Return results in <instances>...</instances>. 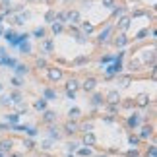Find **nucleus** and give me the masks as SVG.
Masks as SVG:
<instances>
[{"instance_id":"f257e3e1","label":"nucleus","mask_w":157,"mask_h":157,"mask_svg":"<svg viewBox=\"0 0 157 157\" xmlns=\"http://www.w3.org/2000/svg\"><path fill=\"white\" fill-rule=\"evenodd\" d=\"M105 70H107L109 76H112V74H118L120 70H122V64H120V60H117V62H112V64L109 66V68H105Z\"/></svg>"},{"instance_id":"f03ea898","label":"nucleus","mask_w":157,"mask_h":157,"mask_svg":"<svg viewBox=\"0 0 157 157\" xmlns=\"http://www.w3.org/2000/svg\"><path fill=\"white\" fill-rule=\"evenodd\" d=\"M66 21H70V23H80V12L78 10L66 12Z\"/></svg>"},{"instance_id":"7ed1b4c3","label":"nucleus","mask_w":157,"mask_h":157,"mask_svg":"<svg viewBox=\"0 0 157 157\" xmlns=\"http://www.w3.org/2000/svg\"><path fill=\"white\" fill-rule=\"evenodd\" d=\"M95 85H97V80L95 78H87L84 82V85H82V87H84L85 91H93V89H95Z\"/></svg>"},{"instance_id":"20e7f679","label":"nucleus","mask_w":157,"mask_h":157,"mask_svg":"<svg viewBox=\"0 0 157 157\" xmlns=\"http://www.w3.org/2000/svg\"><path fill=\"white\" fill-rule=\"evenodd\" d=\"M49 78H51L52 82L60 80L62 78V70H60V68H49Z\"/></svg>"},{"instance_id":"39448f33","label":"nucleus","mask_w":157,"mask_h":157,"mask_svg":"<svg viewBox=\"0 0 157 157\" xmlns=\"http://www.w3.org/2000/svg\"><path fill=\"white\" fill-rule=\"evenodd\" d=\"M112 33V27H105L103 33H99V43H105V41H109V35Z\"/></svg>"},{"instance_id":"423d86ee","label":"nucleus","mask_w":157,"mask_h":157,"mask_svg":"<svg viewBox=\"0 0 157 157\" xmlns=\"http://www.w3.org/2000/svg\"><path fill=\"white\" fill-rule=\"evenodd\" d=\"M118 27H120L122 31H124V29H128V27H130V18H128V16L120 18V20H118Z\"/></svg>"},{"instance_id":"0eeeda50","label":"nucleus","mask_w":157,"mask_h":157,"mask_svg":"<svg viewBox=\"0 0 157 157\" xmlns=\"http://www.w3.org/2000/svg\"><path fill=\"white\" fill-rule=\"evenodd\" d=\"M66 89H68V93H74L76 89H78V82H76V80H68V84H66Z\"/></svg>"},{"instance_id":"6e6552de","label":"nucleus","mask_w":157,"mask_h":157,"mask_svg":"<svg viewBox=\"0 0 157 157\" xmlns=\"http://www.w3.org/2000/svg\"><path fill=\"white\" fill-rule=\"evenodd\" d=\"M126 43H128V37H126V35H118L117 39H114V45L117 47H124Z\"/></svg>"},{"instance_id":"1a4fd4ad","label":"nucleus","mask_w":157,"mask_h":157,"mask_svg":"<svg viewBox=\"0 0 157 157\" xmlns=\"http://www.w3.org/2000/svg\"><path fill=\"white\" fill-rule=\"evenodd\" d=\"M56 99V91L54 89H45V101H52Z\"/></svg>"},{"instance_id":"9d476101","label":"nucleus","mask_w":157,"mask_h":157,"mask_svg":"<svg viewBox=\"0 0 157 157\" xmlns=\"http://www.w3.org/2000/svg\"><path fill=\"white\" fill-rule=\"evenodd\" d=\"M84 142H85L87 145H93V144H95V136H93L91 132H87V134L84 136Z\"/></svg>"},{"instance_id":"9b49d317","label":"nucleus","mask_w":157,"mask_h":157,"mask_svg":"<svg viewBox=\"0 0 157 157\" xmlns=\"http://www.w3.org/2000/svg\"><path fill=\"white\" fill-rule=\"evenodd\" d=\"M147 103H149V97H147L145 93H142V95L138 97V105H140V107H145Z\"/></svg>"},{"instance_id":"f8f14e48","label":"nucleus","mask_w":157,"mask_h":157,"mask_svg":"<svg viewBox=\"0 0 157 157\" xmlns=\"http://www.w3.org/2000/svg\"><path fill=\"white\" fill-rule=\"evenodd\" d=\"M45 107H47L45 99H37V101H35V109H37V111H45Z\"/></svg>"},{"instance_id":"ddd939ff","label":"nucleus","mask_w":157,"mask_h":157,"mask_svg":"<svg viewBox=\"0 0 157 157\" xmlns=\"http://www.w3.org/2000/svg\"><path fill=\"white\" fill-rule=\"evenodd\" d=\"M54 20H56V23H60V25H62V23L66 21V12H62V14H56V16H54Z\"/></svg>"},{"instance_id":"4468645a","label":"nucleus","mask_w":157,"mask_h":157,"mask_svg":"<svg viewBox=\"0 0 157 157\" xmlns=\"http://www.w3.org/2000/svg\"><path fill=\"white\" fill-rule=\"evenodd\" d=\"M33 35H35L37 39H43V37H45V29H43V27H37V29L33 31Z\"/></svg>"},{"instance_id":"2eb2a0df","label":"nucleus","mask_w":157,"mask_h":157,"mask_svg":"<svg viewBox=\"0 0 157 157\" xmlns=\"http://www.w3.org/2000/svg\"><path fill=\"white\" fill-rule=\"evenodd\" d=\"M10 147H12L10 142H6V140H4V142H0V151H10Z\"/></svg>"},{"instance_id":"dca6fc26","label":"nucleus","mask_w":157,"mask_h":157,"mask_svg":"<svg viewBox=\"0 0 157 157\" xmlns=\"http://www.w3.org/2000/svg\"><path fill=\"white\" fill-rule=\"evenodd\" d=\"M4 37L14 45V41H16V33H14V31H6V33H4Z\"/></svg>"},{"instance_id":"f3484780","label":"nucleus","mask_w":157,"mask_h":157,"mask_svg":"<svg viewBox=\"0 0 157 157\" xmlns=\"http://www.w3.org/2000/svg\"><path fill=\"white\" fill-rule=\"evenodd\" d=\"M16 72L18 74H27V66L25 64H16Z\"/></svg>"},{"instance_id":"a211bd4d","label":"nucleus","mask_w":157,"mask_h":157,"mask_svg":"<svg viewBox=\"0 0 157 157\" xmlns=\"http://www.w3.org/2000/svg\"><path fill=\"white\" fill-rule=\"evenodd\" d=\"M54 118H56V114H54L52 111H47L45 112V120H47V122H51V120H54Z\"/></svg>"},{"instance_id":"6ab92c4d","label":"nucleus","mask_w":157,"mask_h":157,"mask_svg":"<svg viewBox=\"0 0 157 157\" xmlns=\"http://www.w3.org/2000/svg\"><path fill=\"white\" fill-rule=\"evenodd\" d=\"M109 101L117 103V101H118V93H117V91H111V93H109Z\"/></svg>"},{"instance_id":"aec40b11","label":"nucleus","mask_w":157,"mask_h":157,"mask_svg":"<svg viewBox=\"0 0 157 157\" xmlns=\"http://www.w3.org/2000/svg\"><path fill=\"white\" fill-rule=\"evenodd\" d=\"M29 51H31V47H29V43H27V41H25V43H21V52H25V54H27Z\"/></svg>"},{"instance_id":"412c9836","label":"nucleus","mask_w":157,"mask_h":157,"mask_svg":"<svg viewBox=\"0 0 157 157\" xmlns=\"http://www.w3.org/2000/svg\"><path fill=\"white\" fill-rule=\"evenodd\" d=\"M45 20H47V21H52V20H54V12H52V10H49V12L45 14Z\"/></svg>"},{"instance_id":"4be33fe9","label":"nucleus","mask_w":157,"mask_h":157,"mask_svg":"<svg viewBox=\"0 0 157 157\" xmlns=\"http://www.w3.org/2000/svg\"><path fill=\"white\" fill-rule=\"evenodd\" d=\"M62 31V25L60 23H52V33H60Z\"/></svg>"},{"instance_id":"5701e85b","label":"nucleus","mask_w":157,"mask_h":157,"mask_svg":"<svg viewBox=\"0 0 157 157\" xmlns=\"http://www.w3.org/2000/svg\"><path fill=\"white\" fill-rule=\"evenodd\" d=\"M66 130L68 132H76V122H68V124H66Z\"/></svg>"},{"instance_id":"b1692460","label":"nucleus","mask_w":157,"mask_h":157,"mask_svg":"<svg viewBox=\"0 0 157 157\" xmlns=\"http://www.w3.org/2000/svg\"><path fill=\"white\" fill-rule=\"evenodd\" d=\"M70 117H72V118H78V117H80V109H76V107H74L72 111H70Z\"/></svg>"},{"instance_id":"393cba45","label":"nucleus","mask_w":157,"mask_h":157,"mask_svg":"<svg viewBox=\"0 0 157 157\" xmlns=\"http://www.w3.org/2000/svg\"><path fill=\"white\" fill-rule=\"evenodd\" d=\"M84 31L85 33H91L93 31V25H91V23H84Z\"/></svg>"},{"instance_id":"a878e982","label":"nucleus","mask_w":157,"mask_h":157,"mask_svg":"<svg viewBox=\"0 0 157 157\" xmlns=\"http://www.w3.org/2000/svg\"><path fill=\"white\" fill-rule=\"evenodd\" d=\"M147 136H151V128H149V126L144 128V132H142V138H147Z\"/></svg>"},{"instance_id":"bb28decb","label":"nucleus","mask_w":157,"mask_h":157,"mask_svg":"<svg viewBox=\"0 0 157 157\" xmlns=\"http://www.w3.org/2000/svg\"><path fill=\"white\" fill-rule=\"evenodd\" d=\"M99 103H103V97H101V95H95V97H93V105H99Z\"/></svg>"},{"instance_id":"cd10ccee","label":"nucleus","mask_w":157,"mask_h":157,"mask_svg":"<svg viewBox=\"0 0 157 157\" xmlns=\"http://www.w3.org/2000/svg\"><path fill=\"white\" fill-rule=\"evenodd\" d=\"M84 62H87V58L80 56V58H76V62H74V64H76V66H80V64H84Z\"/></svg>"},{"instance_id":"c85d7f7f","label":"nucleus","mask_w":157,"mask_h":157,"mask_svg":"<svg viewBox=\"0 0 157 157\" xmlns=\"http://www.w3.org/2000/svg\"><path fill=\"white\" fill-rule=\"evenodd\" d=\"M45 51H47V52L52 51V41H47V43H45Z\"/></svg>"},{"instance_id":"c756f323","label":"nucleus","mask_w":157,"mask_h":157,"mask_svg":"<svg viewBox=\"0 0 157 157\" xmlns=\"http://www.w3.org/2000/svg\"><path fill=\"white\" fill-rule=\"evenodd\" d=\"M145 35H147V29H142V31L138 33V37H136V39H144Z\"/></svg>"},{"instance_id":"7c9ffc66","label":"nucleus","mask_w":157,"mask_h":157,"mask_svg":"<svg viewBox=\"0 0 157 157\" xmlns=\"http://www.w3.org/2000/svg\"><path fill=\"white\" fill-rule=\"evenodd\" d=\"M128 122H130V126H136V124H138V117H130V120H128Z\"/></svg>"},{"instance_id":"2f4dec72","label":"nucleus","mask_w":157,"mask_h":157,"mask_svg":"<svg viewBox=\"0 0 157 157\" xmlns=\"http://www.w3.org/2000/svg\"><path fill=\"white\" fill-rule=\"evenodd\" d=\"M12 84L16 85V87H20V85H21V80H20V78H14V80H12Z\"/></svg>"},{"instance_id":"473e14b6","label":"nucleus","mask_w":157,"mask_h":157,"mask_svg":"<svg viewBox=\"0 0 157 157\" xmlns=\"http://www.w3.org/2000/svg\"><path fill=\"white\" fill-rule=\"evenodd\" d=\"M112 4H114V2H112V0H103V6H107V8H111Z\"/></svg>"},{"instance_id":"72a5a7b5","label":"nucleus","mask_w":157,"mask_h":157,"mask_svg":"<svg viewBox=\"0 0 157 157\" xmlns=\"http://www.w3.org/2000/svg\"><path fill=\"white\" fill-rule=\"evenodd\" d=\"M16 23L21 25V23H23V16H16Z\"/></svg>"},{"instance_id":"f704fd0d","label":"nucleus","mask_w":157,"mask_h":157,"mask_svg":"<svg viewBox=\"0 0 157 157\" xmlns=\"http://www.w3.org/2000/svg\"><path fill=\"white\" fill-rule=\"evenodd\" d=\"M8 120H10V122H18V114H10Z\"/></svg>"},{"instance_id":"c9c22d12","label":"nucleus","mask_w":157,"mask_h":157,"mask_svg":"<svg viewBox=\"0 0 157 157\" xmlns=\"http://www.w3.org/2000/svg\"><path fill=\"white\" fill-rule=\"evenodd\" d=\"M89 153H91V151L87 149V147H84V149H80V155H89Z\"/></svg>"},{"instance_id":"e433bc0d","label":"nucleus","mask_w":157,"mask_h":157,"mask_svg":"<svg viewBox=\"0 0 157 157\" xmlns=\"http://www.w3.org/2000/svg\"><path fill=\"white\" fill-rule=\"evenodd\" d=\"M68 149H70V151H76V149H78V145H76V144H68Z\"/></svg>"},{"instance_id":"4c0bfd02","label":"nucleus","mask_w":157,"mask_h":157,"mask_svg":"<svg viewBox=\"0 0 157 157\" xmlns=\"http://www.w3.org/2000/svg\"><path fill=\"white\" fill-rule=\"evenodd\" d=\"M138 144V138L134 136V138H130V145H136Z\"/></svg>"},{"instance_id":"58836bf2","label":"nucleus","mask_w":157,"mask_h":157,"mask_svg":"<svg viewBox=\"0 0 157 157\" xmlns=\"http://www.w3.org/2000/svg\"><path fill=\"white\" fill-rule=\"evenodd\" d=\"M20 99H21V95H20V93H14V101H16V103H18Z\"/></svg>"},{"instance_id":"ea45409f","label":"nucleus","mask_w":157,"mask_h":157,"mask_svg":"<svg viewBox=\"0 0 157 157\" xmlns=\"http://www.w3.org/2000/svg\"><path fill=\"white\" fill-rule=\"evenodd\" d=\"M2 33H4V29H2V27H0V35H2Z\"/></svg>"},{"instance_id":"a19ab883","label":"nucleus","mask_w":157,"mask_h":157,"mask_svg":"<svg viewBox=\"0 0 157 157\" xmlns=\"http://www.w3.org/2000/svg\"><path fill=\"white\" fill-rule=\"evenodd\" d=\"M97 157H105V155H97Z\"/></svg>"},{"instance_id":"79ce46f5","label":"nucleus","mask_w":157,"mask_h":157,"mask_svg":"<svg viewBox=\"0 0 157 157\" xmlns=\"http://www.w3.org/2000/svg\"><path fill=\"white\" fill-rule=\"evenodd\" d=\"M0 157H4V155H2V153H0Z\"/></svg>"},{"instance_id":"37998d69","label":"nucleus","mask_w":157,"mask_h":157,"mask_svg":"<svg viewBox=\"0 0 157 157\" xmlns=\"http://www.w3.org/2000/svg\"><path fill=\"white\" fill-rule=\"evenodd\" d=\"M14 157H20V155H14Z\"/></svg>"},{"instance_id":"c03bdc74","label":"nucleus","mask_w":157,"mask_h":157,"mask_svg":"<svg viewBox=\"0 0 157 157\" xmlns=\"http://www.w3.org/2000/svg\"><path fill=\"white\" fill-rule=\"evenodd\" d=\"M0 20H2V16H0Z\"/></svg>"}]
</instances>
